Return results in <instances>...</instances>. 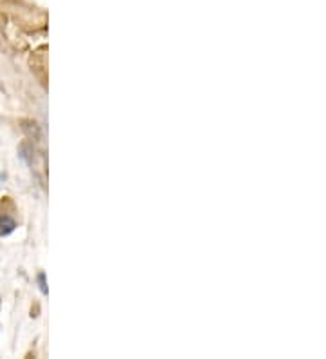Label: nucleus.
<instances>
[{
	"label": "nucleus",
	"instance_id": "obj_1",
	"mask_svg": "<svg viewBox=\"0 0 326 359\" xmlns=\"http://www.w3.org/2000/svg\"><path fill=\"white\" fill-rule=\"evenodd\" d=\"M15 229H17V222H15L11 216L9 215L0 216V238L9 236L11 232H15Z\"/></svg>",
	"mask_w": 326,
	"mask_h": 359
},
{
	"label": "nucleus",
	"instance_id": "obj_2",
	"mask_svg": "<svg viewBox=\"0 0 326 359\" xmlns=\"http://www.w3.org/2000/svg\"><path fill=\"white\" fill-rule=\"evenodd\" d=\"M36 280H39V287H40V290H42V294H48L49 290H48V283H46V274H43V272H40Z\"/></svg>",
	"mask_w": 326,
	"mask_h": 359
},
{
	"label": "nucleus",
	"instance_id": "obj_3",
	"mask_svg": "<svg viewBox=\"0 0 326 359\" xmlns=\"http://www.w3.org/2000/svg\"><path fill=\"white\" fill-rule=\"evenodd\" d=\"M4 178H6V176L2 175V172H0V185H2V182H4Z\"/></svg>",
	"mask_w": 326,
	"mask_h": 359
},
{
	"label": "nucleus",
	"instance_id": "obj_4",
	"mask_svg": "<svg viewBox=\"0 0 326 359\" xmlns=\"http://www.w3.org/2000/svg\"><path fill=\"white\" fill-rule=\"evenodd\" d=\"M0 309H2V298H0Z\"/></svg>",
	"mask_w": 326,
	"mask_h": 359
}]
</instances>
